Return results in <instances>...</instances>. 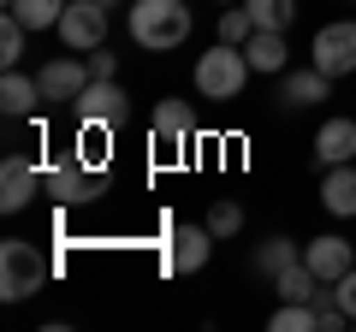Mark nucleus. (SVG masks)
I'll use <instances>...</instances> for the list:
<instances>
[{"instance_id":"28","label":"nucleus","mask_w":356,"mask_h":332,"mask_svg":"<svg viewBox=\"0 0 356 332\" xmlns=\"http://www.w3.org/2000/svg\"><path fill=\"white\" fill-rule=\"evenodd\" d=\"M83 60H89V77H119V60H113V53H102V48H89Z\"/></svg>"},{"instance_id":"26","label":"nucleus","mask_w":356,"mask_h":332,"mask_svg":"<svg viewBox=\"0 0 356 332\" xmlns=\"http://www.w3.org/2000/svg\"><path fill=\"white\" fill-rule=\"evenodd\" d=\"M24 36H30V30H24V24H18V18H13V13L0 18V65H6V72H13V65H18V60H24Z\"/></svg>"},{"instance_id":"14","label":"nucleus","mask_w":356,"mask_h":332,"mask_svg":"<svg viewBox=\"0 0 356 332\" xmlns=\"http://www.w3.org/2000/svg\"><path fill=\"white\" fill-rule=\"evenodd\" d=\"M332 95V77L321 72V65H309V72H285V83H280V101L291 107H315V101H327Z\"/></svg>"},{"instance_id":"22","label":"nucleus","mask_w":356,"mask_h":332,"mask_svg":"<svg viewBox=\"0 0 356 332\" xmlns=\"http://www.w3.org/2000/svg\"><path fill=\"white\" fill-rule=\"evenodd\" d=\"M255 36V18H250V6H220V42H232V48H243V42Z\"/></svg>"},{"instance_id":"16","label":"nucleus","mask_w":356,"mask_h":332,"mask_svg":"<svg viewBox=\"0 0 356 332\" xmlns=\"http://www.w3.org/2000/svg\"><path fill=\"white\" fill-rule=\"evenodd\" d=\"M243 53H250V72H267V77H280L285 60H291V48H285V30H255V36L243 42Z\"/></svg>"},{"instance_id":"30","label":"nucleus","mask_w":356,"mask_h":332,"mask_svg":"<svg viewBox=\"0 0 356 332\" xmlns=\"http://www.w3.org/2000/svg\"><path fill=\"white\" fill-rule=\"evenodd\" d=\"M0 6H13V0H0Z\"/></svg>"},{"instance_id":"8","label":"nucleus","mask_w":356,"mask_h":332,"mask_svg":"<svg viewBox=\"0 0 356 332\" xmlns=\"http://www.w3.org/2000/svg\"><path fill=\"white\" fill-rule=\"evenodd\" d=\"M36 83H42V101H54V107H72L77 95L89 90V60H72V48L60 53V60H48L36 72Z\"/></svg>"},{"instance_id":"2","label":"nucleus","mask_w":356,"mask_h":332,"mask_svg":"<svg viewBox=\"0 0 356 332\" xmlns=\"http://www.w3.org/2000/svg\"><path fill=\"white\" fill-rule=\"evenodd\" d=\"M48 279H54V261L42 256L30 238H6V243H0V297H6V303L36 297Z\"/></svg>"},{"instance_id":"21","label":"nucleus","mask_w":356,"mask_h":332,"mask_svg":"<svg viewBox=\"0 0 356 332\" xmlns=\"http://www.w3.org/2000/svg\"><path fill=\"white\" fill-rule=\"evenodd\" d=\"M243 6H250L255 30H291L297 18V0H243Z\"/></svg>"},{"instance_id":"24","label":"nucleus","mask_w":356,"mask_h":332,"mask_svg":"<svg viewBox=\"0 0 356 332\" xmlns=\"http://www.w3.org/2000/svg\"><path fill=\"white\" fill-rule=\"evenodd\" d=\"M107 131H113V125H83V131H77V160H83V166H102V172H107Z\"/></svg>"},{"instance_id":"15","label":"nucleus","mask_w":356,"mask_h":332,"mask_svg":"<svg viewBox=\"0 0 356 332\" xmlns=\"http://www.w3.org/2000/svg\"><path fill=\"white\" fill-rule=\"evenodd\" d=\"M321 208L332 219H350L356 214V166H327V179H321Z\"/></svg>"},{"instance_id":"5","label":"nucleus","mask_w":356,"mask_h":332,"mask_svg":"<svg viewBox=\"0 0 356 332\" xmlns=\"http://www.w3.org/2000/svg\"><path fill=\"white\" fill-rule=\"evenodd\" d=\"M309 65H321L327 77H350L356 72V18L321 24L315 42H309Z\"/></svg>"},{"instance_id":"6","label":"nucleus","mask_w":356,"mask_h":332,"mask_svg":"<svg viewBox=\"0 0 356 332\" xmlns=\"http://www.w3.org/2000/svg\"><path fill=\"white\" fill-rule=\"evenodd\" d=\"M60 42H65L72 53L102 48V42H107V6H102V0H65V13H60Z\"/></svg>"},{"instance_id":"3","label":"nucleus","mask_w":356,"mask_h":332,"mask_svg":"<svg viewBox=\"0 0 356 332\" xmlns=\"http://www.w3.org/2000/svg\"><path fill=\"white\" fill-rule=\"evenodd\" d=\"M243 83H250V53L232 48V42H214L196 60V95L202 101H238Z\"/></svg>"},{"instance_id":"19","label":"nucleus","mask_w":356,"mask_h":332,"mask_svg":"<svg viewBox=\"0 0 356 332\" xmlns=\"http://www.w3.org/2000/svg\"><path fill=\"white\" fill-rule=\"evenodd\" d=\"M291 261H303V249H297L291 238H267V243H255V256H250V267L255 273H267V279H280Z\"/></svg>"},{"instance_id":"11","label":"nucleus","mask_w":356,"mask_h":332,"mask_svg":"<svg viewBox=\"0 0 356 332\" xmlns=\"http://www.w3.org/2000/svg\"><path fill=\"white\" fill-rule=\"evenodd\" d=\"M303 261H309V267H315L327 285H339L344 273L356 267V243H350V238H339V231H327V238L303 243Z\"/></svg>"},{"instance_id":"20","label":"nucleus","mask_w":356,"mask_h":332,"mask_svg":"<svg viewBox=\"0 0 356 332\" xmlns=\"http://www.w3.org/2000/svg\"><path fill=\"white\" fill-rule=\"evenodd\" d=\"M6 13H13L24 30H60V13H65V0H13Z\"/></svg>"},{"instance_id":"23","label":"nucleus","mask_w":356,"mask_h":332,"mask_svg":"<svg viewBox=\"0 0 356 332\" xmlns=\"http://www.w3.org/2000/svg\"><path fill=\"white\" fill-rule=\"evenodd\" d=\"M267 326H273V332H315L321 320H315V303H280Z\"/></svg>"},{"instance_id":"4","label":"nucleus","mask_w":356,"mask_h":332,"mask_svg":"<svg viewBox=\"0 0 356 332\" xmlns=\"http://www.w3.org/2000/svg\"><path fill=\"white\" fill-rule=\"evenodd\" d=\"M42 196H54L60 208H89V202H102V196H107V172H102V166H83L72 154V160H60V166L42 172Z\"/></svg>"},{"instance_id":"17","label":"nucleus","mask_w":356,"mask_h":332,"mask_svg":"<svg viewBox=\"0 0 356 332\" xmlns=\"http://www.w3.org/2000/svg\"><path fill=\"white\" fill-rule=\"evenodd\" d=\"M273 291H280L285 303H321V297H327V279H321L309 261H291V267L273 279Z\"/></svg>"},{"instance_id":"27","label":"nucleus","mask_w":356,"mask_h":332,"mask_svg":"<svg viewBox=\"0 0 356 332\" xmlns=\"http://www.w3.org/2000/svg\"><path fill=\"white\" fill-rule=\"evenodd\" d=\"M332 297H339V308L350 315V326H356V267H350V273L339 279V291H332Z\"/></svg>"},{"instance_id":"13","label":"nucleus","mask_w":356,"mask_h":332,"mask_svg":"<svg viewBox=\"0 0 356 332\" xmlns=\"http://www.w3.org/2000/svg\"><path fill=\"white\" fill-rule=\"evenodd\" d=\"M356 160V119H327L315 131V166H344Z\"/></svg>"},{"instance_id":"12","label":"nucleus","mask_w":356,"mask_h":332,"mask_svg":"<svg viewBox=\"0 0 356 332\" xmlns=\"http://www.w3.org/2000/svg\"><path fill=\"white\" fill-rule=\"evenodd\" d=\"M191 137H196V113H191V101H161L154 107V142L161 149H191Z\"/></svg>"},{"instance_id":"9","label":"nucleus","mask_w":356,"mask_h":332,"mask_svg":"<svg viewBox=\"0 0 356 332\" xmlns=\"http://www.w3.org/2000/svg\"><path fill=\"white\" fill-rule=\"evenodd\" d=\"M214 231L208 226H178L172 238H166V267L172 273H202L208 267V256H214Z\"/></svg>"},{"instance_id":"29","label":"nucleus","mask_w":356,"mask_h":332,"mask_svg":"<svg viewBox=\"0 0 356 332\" xmlns=\"http://www.w3.org/2000/svg\"><path fill=\"white\" fill-rule=\"evenodd\" d=\"M220 6H238V0H220Z\"/></svg>"},{"instance_id":"25","label":"nucleus","mask_w":356,"mask_h":332,"mask_svg":"<svg viewBox=\"0 0 356 332\" xmlns=\"http://www.w3.org/2000/svg\"><path fill=\"white\" fill-rule=\"evenodd\" d=\"M202 226L214 231V238H238V231H243V208L232 202V196H220V202L208 208V219H202Z\"/></svg>"},{"instance_id":"10","label":"nucleus","mask_w":356,"mask_h":332,"mask_svg":"<svg viewBox=\"0 0 356 332\" xmlns=\"http://www.w3.org/2000/svg\"><path fill=\"white\" fill-rule=\"evenodd\" d=\"M36 190H42L36 160H24V154H6V160H0V208H6V214H18V208L36 202Z\"/></svg>"},{"instance_id":"1","label":"nucleus","mask_w":356,"mask_h":332,"mask_svg":"<svg viewBox=\"0 0 356 332\" xmlns=\"http://www.w3.org/2000/svg\"><path fill=\"white\" fill-rule=\"evenodd\" d=\"M131 42L143 53H172L191 42V6L184 0H131Z\"/></svg>"},{"instance_id":"7","label":"nucleus","mask_w":356,"mask_h":332,"mask_svg":"<svg viewBox=\"0 0 356 332\" xmlns=\"http://www.w3.org/2000/svg\"><path fill=\"white\" fill-rule=\"evenodd\" d=\"M77 125H119L131 113V95L119 90V77H89V90L72 101Z\"/></svg>"},{"instance_id":"18","label":"nucleus","mask_w":356,"mask_h":332,"mask_svg":"<svg viewBox=\"0 0 356 332\" xmlns=\"http://www.w3.org/2000/svg\"><path fill=\"white\" fill-rule=\"evenodd\" d=\"M36 101H42V83H36V77H24L18 65H13L6 77H0V107H6V119L36 113Z\"/></svg>"}]
</instances>
